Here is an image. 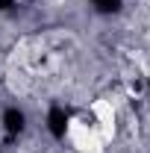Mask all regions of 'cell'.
I'll return each mask as SVG.
<instances>
[{
  "instance_id": "7a4b0ae2",
  "label": "cell",
  "mask_w": 150,
  "mask_h": 153,
  "mask_svg": "<svg viewBox=\"0 0 150 153\" xmlns=\"http://www.w3.org/2000/svg\"><path fill=\"white\" fill-rule=\"evenodd\" d=\"M91 115H94V127L100 130V135L106 138V144L112 141V135H115V106H112V100H94L91 103Z\"/></svg>"
},
{
  "instance_id": "6da1fadb",
  "label": "cell",
  "mask_w": 150,
  "mask_h": 153,
  "mask_svg": "<svg viewBox=\"0 0 150 153\" xmlns=\"http://www.w3.org/2000/svg\"><path fill=\"white\" fill-rule=\"evenodd\" d=\"M65 133H68V141L79 153H103V147H106V138L100 135V130L82 118H71Z\"/></svg>"
}]
</instances>
